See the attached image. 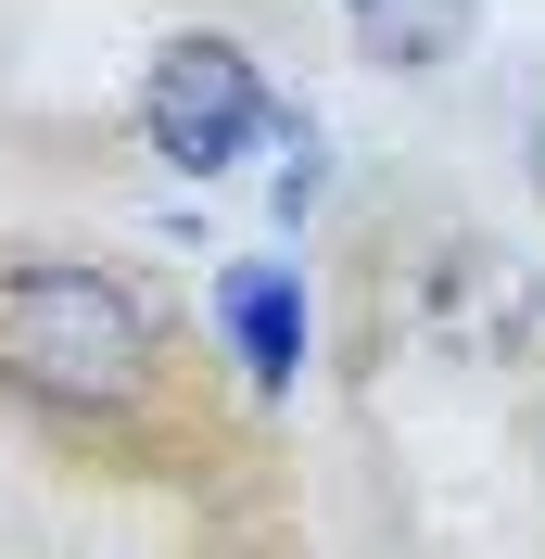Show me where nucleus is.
Returning <instances> with one entry per match:
<instances>
[{"instance_id": "1", "label": "nucleus", "mask_w": 545, "mask_h": 559, "mask_svg": "<svg viewBox=\"0 0 545 559\" xmlns=\"http://www.w3.org/2000/svg\"><path fill=\"white\" fill-rule=\"evenodd\" d=\"M0 382L38 394L64 419H102L153 382V318L114 267H76V254H26L0 267Z\"/></svg>"}, {"instance_id": "2", "label": "nucleus", "mask_w": 545, "mask_h": 559, "mask_svg": "<svg viewBox=\"0 0 545 559\" xmlns=\"http://www.w3.org/2000/svg\"><path fill=\"white\" fill-rule=\"evenodd\" d=\"M140 128H153V153H166L178 178H216V166H241L254 140H279L292 115L267 103V76H254L241 38H166V64L140 90Z\"/></svg>"}, {"instance_id": "3", "label": "nucleus", "mask_w": 545, "mask_h": 559, "mask_svg": "<svg viewBox=\"0 0 545 559\" xmlns=\"http://www.w3.org/2000/svg\"><path fill=\"white\" fill-rule=\"evenodd\" d=\"M216 331H229V356H241V382H254V394H292V382H305L317 318H305V280L279 267V254H254V267L216 280Z\"/></svg>"}, {"instance_id": "4", "label": "nucleus", "mask_w": 545, "mask_h": 559, "mask_svg": "<svg viewBox=\"0 0 545 559\" xmlns=\"http://www.w3.org/2000/svg\"><path fill=\"white\" fill-rule=\"evenodd\" d=\"M342 13H355V51H368V64H393V76L457 64V51H470V26H482V0H342Z\"/></svg>"}, {"instance_id": "5", "label": "nucleus", "mask_w": 545, "mask_h": 559, "mask_svg": "<svg viewBox=\"0 0 545 559\" xmlns=\"http://www.w3.org/2000/svg\"><path fill=\"white\" fill-rule=\"evenodd\" d=\"M533 191H545V115H533Z\"/></svg>"}]
</instances>
